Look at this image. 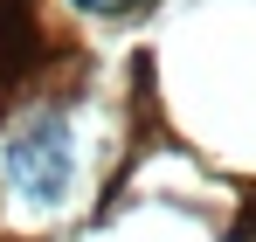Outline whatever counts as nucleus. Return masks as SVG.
Masks as SVG:
<instances>
[{
    "label": "nucleus",
    "mask_w": 256,
    "mask_h": 242,
    "mask_svg": "<svg viewBox=\"0 0 256 242\" xmlns=\"http://www.w3.org/2000/svg\"><path fill=\"white\" fill-rule=\"evenodd\" d=\"M0 180H7L14 201L56 208L62 194H70V180H76V138H70V118L48 111V104H35L28 118L0 138Z\"/></svg>",
    "instance_id": "obj_1"
},
{
    "label": "nucleus",
    "mask_w": 256,
    "mask_h": 242,
    "mask_svg": "<svg viewBox=\"0 0 256 242\" xmlns=\"http://www.w3.org/2000/svg\"><path fill=\"white\" fill-rule=\"evenodd\" d=\"M70 7H76V14H104V21H111V14H132L138 0H70Z\"/></svg>",
    "instance_id": "obj_2"
}]
</instances>
